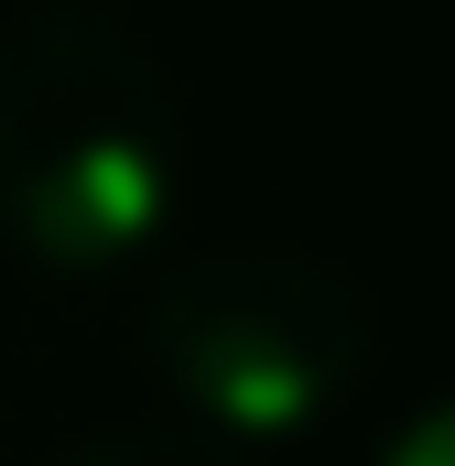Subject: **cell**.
<instances>
[{
    "label": "cell",
    "mask_w": 455,
    "mask_h": 466,
    "mask_svg": "<svg viewBox=\"0 0 455 466\" xmlns=\"http://www.w3.org/2000/svg\"><path fill=\"white\" fill-rule=\"evenodd\" d=\"M369 466H455V401H423V412H412Z\"/></svg>",
    "instance_id": "277c9868"
},
{
    "label": "cell",
    "mask_w": 455,
    "mask_h": 466,
    "mask_svg": "<svg viewBox=\"0 0 455 466\" xmlns=\"http://www.w3.org/2000/svg\"><path fill=\"white\" fill-rule=\"evenodd\" d=\"M66 466H249L238 445H217V434H196V423H152V434H98L87 456Z\"/></svg>",
    "instance_id": "3957f363"
},
{
    "label": "cell",
    "mask_w": 455,
    "mask_h": 466,
    "mask_svg": "<svg viewBox=\"0 0 455 466\" xmlns=\"http://www.w3.org/2000/svg\"><path fill=\"white\" fill-rule=\"evenodd\" d=\"M141 348L163 369V390L185 401V423L249 456V445L315 434L326 412H347V390L379 358V315L337 260L238 238V249H196L163 271Z\"/></svg>",
    "instance_id": "7a4b0ae2"
},
{
    "label": "cell",
    "mask_w": 455,
    "mask_h": 466,
    "mask_svg": "<svg viewBox=\"0 0 455 466\" xmlns=\"http://www.w3.org/2000/svg\"><path fill=\"white\" fill-rule=\"evenodd\" d=\"M185 196L174 66L87 0L0 33V238L33 271H130Z\"/></svg>",
    "instance_id": "6da1fadb"
}]
</instances>
